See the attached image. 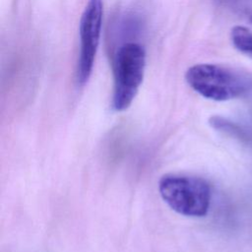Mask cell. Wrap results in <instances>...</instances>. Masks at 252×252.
Here are the masks:
<instances>
[{"label": "cell", "instance_id": "cell-1", "mask_svg": "<svg viewBox=\"0 0 252 252\" xmlns=\"http://www.w3.org/2000/svg\"><path fill=\"white\" fill-rule=\"evenodd\" d=\"M188 85L202 96L225 101L244 95L252 89V77L241 70L219 64H197L186 72Z\"/></svg>", "mask_w": 252, "mask_h": 252}, {"label": "cell", "instance_id": "cell-2", "mask_svg": "<svg viewBox=\"0 0 252 252\" xmlns=\"http://www.w3.org/2000/svg\"><path fill=\"white\" fill-rule=\"evenodd\" d=\"M162 200L174 212L193 218L208 214L211 203V188L201 177L165 174L158 181Z\"/></svg>", "mask_w": 252, "mask_h": 252}, {"label": "cell", "instance_id": "cell-3", "mask_svg": "<svg viewBox=\"0 0 252 252\" xmlns=\"http://www.w3.org/2000/svg\"><path fill=\"white\" fill-rule=\"evenodd\" d=\"M145 67L146 52L143 46L127 42L119 47L114 60V110L123 111L131 105L143 82Z\"/></svg>", "mask_w": 252, "mask_h": 252}, {"label": "cell", "instance_id": "cell-4", "mask_svg": "<svg viewBox=\"0 0 252 252\" xmlns=\"http://www.w3.org/2000/svg\"><path fill=\"white\" fill-rule=\"evenodd\" d=\"M102 0H89L80 21V53L77 68L78 82L85 84L94 67L102 26Z\"/></svg>", "mask_w": 252, "mask_h": 252}, {"label": "cell", "instance_id": "cell-5", "mask_svg": "<svg viewBox=\"0 0 252 252\" xmlns=\"http://www.w3.org/2000/svg\"><path fill=\"white\" fill-rule=\"evenodd\" d=\"M210 124L213 128L222 132L227 136L252 145V129L250 128L230 121L221 116L211 117Z\"/></svg>", "mask_w": 252, "mask_h": 252}, {"label": "cell", "instance_id": "cell-6", "mask_svg": "<svg viewBox=\"0 0 252 252\" xmlns=\"http://www.w3.org/2000/svg\"><path fill=\"white\" fill-rule=\"evenodd\" d=\"M230 38L233 46L241 53L252 58V32L245 27L235 26L231 29Z\"/></svg>", "mask_w": 252, "mask_h": 252}]
</instances>
